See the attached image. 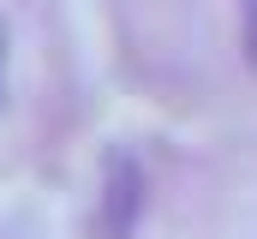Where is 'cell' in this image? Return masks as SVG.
I'll list each match as a JSON object with an SVG mask.
<instances>
[{"instance_id": "cell-2", "label": "cell", "mask_w": 257, "mask_h": 239, "mask_svg": "<svg viewBox=\"0 0 257 239\" xmlns=\"http://www.w3.org/2000/svg\"><path fill=\"white\" fill-rule=\"evenodd\" d=\"M239 42H245V60L257 66V0H239Z\"/></svg>"}, {"instance_id": "cell-3", "label": "cell", "mask_w": 257, "mask_h": 239, "mask_svg": "<svg viewBox=\"0 0 257 239\" xmlns=\"http://www.w3.org/2000/svg\"><path fill=\"white\" fill-rule=\"evenodd\" d=\"M0 90H6V18H0Z\"/></svg>"}, {"instance_id": "cell-1", "label": "cell", "mask_w": 257, "mask_h": 239, "mask_svg": "<svg viewBox=\"0 0 257 239\" xmlns=\"http://www.w3.org/2000/svg\"><path fill=\"white\" fill-rule=\"evenodd\" d=\"M144 215V168L132 150H114L102 162V191H96V239H132Z\"/></svg>"}]
</instances>
